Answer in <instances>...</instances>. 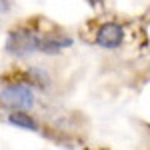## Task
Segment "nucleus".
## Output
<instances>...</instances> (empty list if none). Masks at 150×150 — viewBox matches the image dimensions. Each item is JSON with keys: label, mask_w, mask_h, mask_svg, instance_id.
I'll use <instances>...</instances> for the list:
<instances>
[{"label": "nucleus", "mask_w": 150, "mask_h": 150, "mask_svg": "<svg viewBox=\"0 0 150 150\" xmlns=\"http://www.w3.org/2000/svg\"><path fill=\"white\" fill-rule=\"evenodd\" d=\"M72 46V38L66 34H60V32H50L44 34L42 40V52L44 54H58L60 50Z\"/></svg>", "instance_id": "20e7f679"}, {"label": "nucleus", "mask_w": 150, "mask_h": 150, "mask_svg": "<svg viewBox=\"0 0 150 150\" xmlns=\"http://www.w3.org/2000/svg\"><path fill=\"white\" fill-rule=\"evenodd\" d=\"M8 122L14 124V126H18V128H24V130H36L38 128L36 120L30 114H26V112H12L8 116Z\"/></svg>", "instance_id": "39448f33"}, {"label": "nucleus", "mask_w": 150, "mask_h": 150, "mask_svg": "<svg viewBox=\"0 0 150 150\" xmlns=\"http://www.w3.org/2000/svg\"><path fill=\"white\" fill-rule=\"evenodd\" d=\"M42 40L40 34L32 26H16L6 36V52L12 56H30L34 52H42Z\"/></svg>", "instance_id": "f257e3e1"}, {"label": "nucleus", "mask_w": 150, "mask_h": 150, "mask_svg": "<svg viewBox=\"0 0 150 150\" xmlns=\"http://www.w3.org/2000/svg\"><path fill=\"white\" fill-rule=\"evenodd\" d=\"M124 40V28L118 22H104L96 32V44L102 48H118Z\"/></svg>", "instance_id": "7ed1b4c3"}, {"label": "nucleus", "mask_w": 150, "mask_h": 150, "mask_svg": "<svg viewBox=\"0 0 150 150\" xmlns=\"http://www.w3.org/2000/svg\"><path fill=\"white\" fill-rule=\"evenodd\" d=\"M0 102L14 112H22L34 106V94L26 84H8L0 90Z\"/></svg>", "instance_id": "f03ea898"}, {"label": "nucleus", "mask_w": 150, "mask_h": 150, "mask_svg": "<svg viewBox=\"0 0 150 150\" xmlns=\"http://www.w3.org/2000/svg\"><path fill=\"white\" fill-rule=\"evenodd\" d=\"M88 2H90V4H100L102 0H88Z\"/></svg>", "instance_id": "0eeeda50"}, {"label": "nucleus", "mask_w": 150, "mask_h": 150, "mask_svg": "<svg viewBox=\"0 0 150 150\" xmlns=\"http://www.w3.org/2000/svg\"><path fill=\"white\" fill-rule=\"evenodd\" d=\"M8 8H10V2L8 0H0V14L8 12Z\"/></svg>", "instance_id": "423d86ee"}]
</instances>
